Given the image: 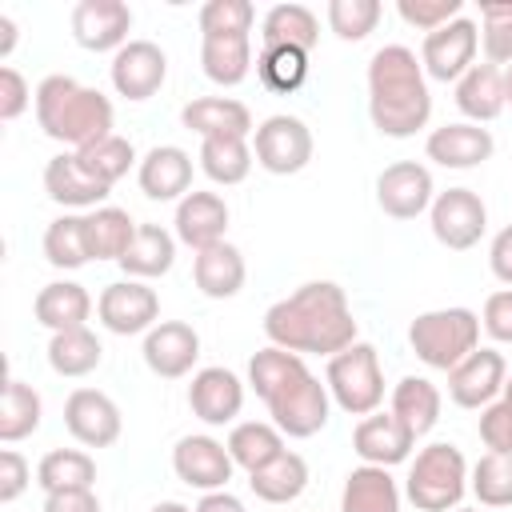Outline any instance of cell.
I'll return each instance as SVG.
<instances>
[{"label": "cell", "instance_id": "6da1fadb", "mask_svg": "<svg viewBox=\"0 0 512 512\" xmlns=\"http://www.w3.org/2000/svg\"><path fill=\"white\" fill-rule=\"evenodd\" d=\"M264 336L276 348L300 352V356H336L348 344H356V316L348 304V292L332 280H308L292 296L276 300L264 312Z\"/></svg>", "mask_w": 512, "mask_h": 512}, {"label": "cell", "instance_id": "7a4b0ae2", "mask_svg": "<svg viewBox=\"0 0 512 512\" xmlns=\"http://www.w3.org/2000/svg\"><path fill=\"white\" fill-rule=\"evenodd\" d=\"M368 116L388 140H408L432 120L424 64L404 44H384L368 60Z\"/></svg>", "mask_w": 512, "mask_h": 512}, {"label": "cell", "instance_id": "3957f363", "mask_svg": "<svg viewBox=\"0 0 512 512\" xmlns=\"http://www.w3.org/2000/svg\"><path fill=\"white\" fill-rule=\"evenodd\" d=\"M112 100L100 88H88L72 76H44L36 84V124L48 140L80 152L104 136H112Z\"/></svg>", "mask_w": 512, "mask_h": 512}, {"label": "cell", "instance_id": "277c9868", "mask_svg": "<svg viewBox=\"0 0 512 512\" xmlns=\"http://www.w3.org/2000/svg\"><path fill=\"white\" fill-rule=\"evenodd\" d=\"M408 344L420 364L452 372L464 356L480 348V316L472 308H432L408 324Z\"/></svg>", "mask_w": 512, "mask_h": 512}, {"label": "cell", "instance_id": "5b68a950", "mask_svg": "<svg viewBox=\"0 0 512 512\" xmlns=\"http://www.w3.org/2000/svg\"><path fill=\"white\" fill-rule=\"evenodd\" d=\"M468 460L456 444L436 440L428 448L416 452V460L408 464V480H404V496L420 508V512H452L460 508L464 492H468Z\"/></svg>", "mask_w": 512, "mask_h": 512}, {"label": "cell", "instance_id": "8992f818", "mask_svg": "<svg viewBox=\"0 0 512 512\" xmlns=\"http://www.w3.org/2000/svg\"><path fill=\"white\" fill-rule=\"evenodd\" d=\"M324 384H328V396L340 412L348 416H372L380 404H384V368H380V356L372 344L356 340L348 344L344 352H336L324 368Z\"/></svg>", "mask_w": 512, "mask_h": 512}, {"label": "cell", "instance_id": "52a82bcc", "mask_svg": "<svg viewBox=\"0 0 512 512\" xmlns=\"http://www.w3.org/2000/svg\"><path fill=\"white\" fill-rule=\"evenodd\" d=\"M268 412H272V424L292 436V440H308L316 436L328 416H332V396H328V384H320L316 372H308V364H300L284 384H276L268 396H264Z\"/></svg>", "mask_w": 512, "mask_h": 512}, {"label": "cell", "instance_id": "ba28073f", "mask_svg": "<svg viewBox=\"0 0 512 512\" xmlns=\"http://www.w3.org/2000/svg\"><path fill=\"white\" fill-rule=\"evenodd\" d=\"M252 156L272 176H296L312 160V132H308V124L300 116L276 112V116H268V120L256 124V132H252Z\"/></svg>", "mask_w": 512, "mask_h": 512}, {"label": "cell", "instance_id": "9c48e42d", "mask_svg": "<svg viewBox=\"0 0 512 512\" xmlns=\"http://www.w3.org/2000/svg\"><path fill=\"white\" fill-rule=\"evenodd\" d=\"M428 224L448 252H468L488 232V208L472 188H448V192H436L428 208Z\"/></svg>", "mask_w": 512, "mask_h": 512}, {"label": "cell", "instance_id": "30bf717a", "mask_svg": "<svg viewBox=\"0 0 512 512\" xmlns=\"http://www.w3.org/2000/svg\"><path fill=\"white\" fill-rule=\"evenodd\" d=\"M476 52H480V24L468 20V16H456L452 24H444V28H436V32L424 36L420 64H424V76L428 80L456 84L476 64Z\"/></svg>", "mask_w": 512, "mask_h": 512}, {"label": "cell", "instance_id": "8fae6325", "mask_svg": "<svg viewBox=\"0 0 512 512\" xmlns=\"http://www.w3.org/2000/svg\"><path fill=\"white\" fill-rule=\"evenodd\" d=\"M96 320L112 336H140L160 324V296L144 280H116L96 296Z\"/></svg>", "mask_w": 512, "mask_h": 512}, {"label": "cell", "instance_id": "7c38bea8", "mask_svg": "<svg viewBox=\"0 0 512 512\" xmlns=\"http://www.w3.org/2000/svg\"><path fill=\"white\" fill-rule=\"evenodd\" d=\"M108 80H112L116 96H124V100H132V104L152 100V96L164 88V80H168V56H164V48L152 44V40H128V44L112 56Z\"/></svg>", "mask_w": 512, "mask_h": 512}, {"label": "cell", "instance_id": "4fadbf2b", "mask_svg": "<svg viewBox=\"0 0 512 512\" xmlns=\"http://www.w3.org/2000/svg\"><path fill=\"white\" fill-rule=\"evenodd\" d=\"M436 184L420 160H396L376 176V204L392 220H416L432 208Z\"/></svg>", "mask_w": 512, "mask_h": 512}, {"label": "cell", "instance_id": "5bb4252c", "mask_svg": "<svg viewBox=\"0 0 512 512\" xmlns=\"http://www.w3.org/2000/svg\"><path fill=\"white\" fill-rule=\"evenodd\" d=\"M64 428L84 448H112L120 440L124 420H120V408H116V400L108 392H100V388H76L64 400Z\"/></svg>", "mask_w": 512, "mask_h": 512}, {"label": "cell", "instance_id": "9a60e30c", "mask_svg": "<svg viewBox=\"0 0 512 512\" xmlns=\"http://www.w3.org/2000/svg\"><path fill=\"white\" fill-rule=\"evenodd\" d=\"M232 456L228 444H220L216 436H180L172 448V472L180 484L196 488V492H220L232 480Z\"/></svg>", "mask_w": 512, "mask_h": 512}, {"label": "cell", "instance_id": "2e32d148", "mask_svg": "<svg viewBox=\"0 0 512 512\" xmlns=\"http://www.w3.org/2000/svg\"><path fill=\"white\" fill-rule=\"evenodd\" d=\"M144 364L160 380H180L200 360V332L184 320H160L152 332H144Z\"/></svg>", "mask_w": 512, "mask_h": 512}, {"label": "cell", "instance_id": "e0dca14e", "mask_svg": "<svg viewBox=\"0 0 512 512\" xmlns=\"http://www.w3.org/2000/svg\"><path fill=\"white\" fill-rule=\"evenodd\" d=\"M132 32V8L124 0H80L72 8V36L88 52H120Z\"/></svg>", "mask_w": 512, "mask_h": 512}, {"label": "cell", "instance_id": "ac0fdd59", "mask_svg": "<svg viewBox=\"0 0 512 512\" xmlns=\"http://www.w3.org/2000/svg\"><path fill=\"white\" fill-rule=\"evenodd\" d=\"M508 380V364L496 348H476L448 372V396L456 408H488Z\"/></svg>", "mask_w": 512, "mask_h": 512}, {"label": "cell", "instance_id": "d6986e66", "mask_svg": "<svg viewBox=\"0 0 512 512\" xmlns=\"http://www.w3.org/2000/svg\"><path fill=\"white\" fill-rule=\"evenodd\" d=\"M188 408L196 420L220 428V424H232L244 408V380L232 372V368H200L192 372V384H188Z\"/></svg>", "mask_w": 512, "mask_h": 512}, {"label": "cell", "instance_id": "ffe728a7", "mask_svg": "<svg viewBox=\"0 0 512 512\" xmlns=\"http://www.w3.org/2000/svg\"><path fill=\"white\" fill-rule=\"evenodd\" d=\"M412 448H416V436L408 432V424L392 408L388 412H372L352 428V452L364 464L392 468V464H404L412 456Z\"/></svg>", "mask_w": 512, "mask_h": 512}, {"label": "cell", "instance_id": "44dd1931", "mask_svg": "<svg viewBox=\"0 0 512 512\" xmlns=\"http://www.w3.org/2000/svg\"><path fill=\"white\" fill-rule=\"evenodd\" d=\"M492 152H496L492 132L480 128V124H468V120L440 124V128H432L428 140H424V156L436 160L440 168H456V172L492 160Z\"/></svg>", "mask_w": 512, "mask_h": 512}, {"label": "cell", "instance_id": "7402d4cb", "mask_svg": "<svg viewBox=\"0 0 512 512\" xmlns=\"http://www.w3.org/2000/svg\"><path fill=\"white\" fill-rule=\"evenodd\" d=\"M136 184L148 200H184L192 192V156L180 144H156L136 164Z\"/></svg>", "mask_w": 512, "mask_h": 512}, {"label": "cell", "instance_id": "603a6c76", "mask_svg": "<svg viewBox=\"0 0 512 512\" xmlns=\"http://www.w3.org/2000/svg\"><path fill=\"white\" fill-rule=\"evenodd\" d=\"M180 124L188 132H196L200 140H220V136H240L248 140L256 132L248 104L232 100V96H196L180 108Z\"/></svg>", "mask_w": 512, "mask_h": 512}, {"label": "cell", "instance_id": "cb8c5ba5", "mask_svg": "<svg viewBox=\"0 0 512 512\" xmlns=\"http://www.w3.org/2000/svg\"><path fill=\"white\" fill-rule=\"evenodd\" d=\"M44 192L60 208H104L112 188L100 184L96 176H88L76 152H56L44 164Z\"/></svg>", "mask_w": 512, "mask_h": 512}, {"label": "cell", "instance_id": "d4e9b609", "mask_svg": "<svg viewBox=\"0 0 512 512\" xmlns=\"http://www.w3.org/2000/svg\"><path fill=\"white\" fill-rule=\"evenodd\" d=\"M172 224H176V240L180 244H188L192 252H204V248L224 240V232H228V204L216 192H196L192 188L176 204V220Z\"/></svg>", "mask_w": 512, "mask_h": 512}, {"label": "cell", "instance_id": "484cf974", "mask_svg": "<svg viewBox=\"0 0 512 512\" xmlns=\"http://www.w3.org/2000/svg\"><path fill=\"white\" fill-rule=\"evenodd\" d=\"M192 280H196V288H200L208 300H232V296L244 288V280H248L244 252H240L236 244H228V240H220V244L196 252V260H192Z\"/></svg>", "mask_w": 512, "mask_h": 512}, {"label": "cell", "instance_id": "4316f807", "mask_svg": "<svg viewBox=\"0 0 512 512\" xmlns=\"http://www.w3.org/2000/svg\"><path fill=\"white\" fill-rule=\"evenodd\" d=\"M32 316L36 324H44L48 332H68V328H84L92 316V296L84 284L76 280H52L36 292L32 300Z\"/></svg>", "mask_w": 512, "mask_h": 512}, {"label": "cell", "instance_id": "83f0119b", "mask_svg": "<svg viewBox=\"0 0 512 512\" xmlns=\"http://www.w3.org/2000/svg\"><path fill=\"white\" fill-rule=\"evenodd\" d=\"M456 108L468 116V124H488L496 120L508 100H504V68L496 64H472L460 80H456Z\"/></svg>", "mask_w": 512, "mask_h": 512}, {"label": "cell", "instance_id": "f1b7e54d", "mask_svg": "<svg viewBox=\"0 0 512 512\" xmlns=\"http://www.w3.org/2000/svg\"><path fill=\"white\" fill-rule=\"evenodd\" d=\"M340 512H400V488L388 468L360 464L344 476Z\"/></svg>", "mask_w": 512, "mask_h": 512}, {"label": "cell", "instance_id": "f546056e", "mask_svg": "<svg viewBox=\"0 0 512 512\" xmlns=\"http://www.w3.org/2000/svg\"><path fill=\"white\" fill-rule=\"evenodd\" d=\"M172 264H176V236L164 232L160 224H140L128 252L120 256V268L128 280H156L172 272Z\"/></svg>", "mask_w": 512, "mask_h": 512}, {"label": "cell", "instance_id": "4dcf8cb0", "mask_svg": "<svg viewBox=\"0 0 512 512\" xmlns=\"http://www.w3.org/2000/svg\"><path fill=\"white\" fill-rule=\"evenodd\" d=\"M200 68L220 88L244 84L252 72V36H200Z\"/></svg>", "mask_w": 512, "mask_h": 512}, {"label": "cell", "instance_id": "1f68e13d", "mask_svg": "<svg viewBox=\"0 0 512 512\" xmlns=\"http://www.w3.org/2000/svg\"><path fill=\"white\" fill-rule=\"evenodd\" d=\"M100 360H104V344L88 324L68 328V332H52V340H48V368L64 380H80V376L96 372Z\"/></svg>", "mask_w": 512, "mask_h": 512}, {"label": "cell", "instance_id": "d6a6232c", "mask_svg": "<svg viewBox=\"0 0 512 512\" xmlns=\"http://www.w3.org/2000/svg\"><path fill=\"white\" fill-rule=\"evenodd\" d=\"M248 488L256 492V500H264V504H292V500H300L304 496V488H308V460L300 456V452H280L272 464H264V468H256L252 476H248Z\"/></svg>", "mask_w": 512, "mask_h": 512}, {"label": "cell", "instance_id": "836d02e7", "mask_svg": "<svg viewBox=\"0 0 512 512\" xmlns=\"http://www.w3.org/2000/svg\"><path fill=\"white\" fill-rule=\"evenodd\" d=\"M320 40V20L312 8L304 4H272L260 20V44L272 48V44H288V48H304L312 52Z\"/></svg>", "mask_w": 512, "mask_h": 512}, {"label": "cell", "instance_id": "e575fe53", "mask_svg": "<svg viewBox=\"0 0 512 512\" xmlns=\"http://www.w3.org/2000/svg\"><path fill=\"white\" fill-rule=\"evenodd\" d=\"M228 456L236 468H244L248 476L264 464H272L280 452H284V432L276 424H264V420H244L228 432Z\"/></svg>", "mask_w": 512, "mask_h": 512}, {"label": "cell", "instance_id": "d590c367", "mask_svg": "<svg viewBox=\"0 0 512 512\" xmlns=\"http://www.w3.org/2000/svg\"><path fill=\"white\" fill-rule=\"evenodd\" d=\"M392 412L408 424V432L420 440L424 432L436 428L440 420V388L428 380V376H404L396 388H392Z\"/></svg>", "mask_w": 512, "mask_h": 512}, {"label": "cell", "instance_id": "8d00e7d4", "mask_svg": "<svg viewBox=\"0 0 512 512\" xmlns=\"http://www.w3.org/2000/svg\"><path fill=\"white\" fill-rule=\"evenodd\" d=\"M40 416H44L40 392L32 384H24L20 376H8L4 380V396H0V440L16 444V440L32 436L40 428Z\"/></svg>", "mask_w": 512, "mask_h": 512}, {"label": "cell", "instance_id": "74e56055", "mask_svg": "<svg viewBox=\"0 0 512 512\" xmlns=\"http://www.w3.org/2000/svg\"><path fill=\"white\" fill-rule=\"evenodd\" d=\"M44 260L52 268H84L92 260L88 252V216H76V212H64L56 216L48 228H44Z\"/></svg>", "mask_w": 512, "mask_h": 512}, {"label": "cell", "instance_id": "f35d334b", "mask_svg": "<svg viewBox=\"0 0 512 512\" xmlns=\"http://www.w3.org/2000/svg\"><path fill=\"white\" fill-rule=\"evenodd\" d=\"M36 484L48 492H72V488H92L96 484V460L80 448H52L36 464Z\"/></svg>", "mask_w": 512, "mask_h": 512}, {"label": "cell", "instance_id": "ab89813d", "mask_svg": "<svg viewBox=\"0 0 512 512\" xmlns=\"http://www.w3.org/2000/svg\"><path fill=\"white\" fill-rule=\"evenodd\" d=\"M252 144L240 140V136H220V140H204L200 144V172L212 180V184H244L248 172H252Z\"/></svg>", "mask_w": 512, "mask_h": 512}, {"label": "cell", "instance_id": "60d3db41", "mask_svg": "<svg viewBox=\"0 0 512 512\" xmlns=\"http://www.w3.org/2000/svg\"><path fill=\"white\" fill-rule=\"evenodd\" d=\"M136 228L140 224L124 208H116V204L92 208L88 212V252H92V260H116L120 264V256L128 252Z\"/></svg>", "mask_w": 512, "mask_h": 512}, {"label": "cell", "instance_id": "b9f144b4", "mask_svg": "<svg viewBox=\"0 0 512 512\" xmlns=\"http://www.w3.org/2000/svg\"><path fill=\"white\" fill-rule=\"evenodd\" d=\"M256 76L268 92H296L304 80H308V52L304 48H288V44H272V48H260L256 56Z\"/></svg>", "mask_w": 512, "mask_h": 512}, {"label": "cell", "instance_id": "7bdbcfd3", "mask_svg": "<svg viewBox=\"0 0 512 512\" xmlns=\"http://www.w3.org/2000/svg\"><path fill=\"white\" fill-rule=\"evenodd\" d=\"M468 492L484 508H512V456L484 452L468 472Z\"/></svg>", "mask_w": 512, "mask_h": 512}, {"label": "cell", "instance_id": "ee69618b", "mask_svg": "<svg viewBox=\"0 0 512 512\" xmlns=\"http://www.w3.org/2000/svg\"><path fill=\"white\" fill-rule=\"evenodd\" d=\"M80 156V164H84V172L88 176H96L100 184H116V180H124L128 176V168L136 164V148H132V140H124V136H104V140H96V144H88V148H80L76 152Z\"/></svg>", "mask_w": 512, "mask_h": 512}, {"label": "cell", "instance_id": "f6af8a7d", "mask_svg": "<svg viewBox=\"0 0 512 512\" xmlns=\"http://www.w3.org/2000/svg\"><path fill=\"white\" fill-rule=\"evenodd\" d=\"M324 16H328V28H332L340 40L356 44V40H364V36L376 32L384 8H380L376 0H332Z\"/></svg>", "mask_w": 512, "mask_h": 512}, {"label": "cell", "instance_id": "bcb514c9", "mask_svg": "<svg viewBox=\"0 0 512 512\" xmlns=\"http://www.w3.org/2000/svg\"><path fill=\"white\" fill-rule=\"evenodd\" d=\"M480 44L488 64H512V0L504 4H480Z\"/></svg>", "mask_w": 512, "mask_h": 512}, {"label": "cell", "instance_id": "7dc6e473", "mask_svg": "<svg viewBox=\"0 0 512 512\" xmlns=\"http://www.w3.org/2000/svg\"><path fill=\"white\" fill-rule=\"evenodd\" d=\"M256 8L248 0H208L200 8V36H252Z\"/></svg>", "mask_w": 512, "mask_h": 512}, {"label": "cell", "instance_id": "c3c4849f", "mask_svg": "<svg viewBox=\"0 0 512 512\" xmlns=\"http://www.w3.org/2000/svg\"><path fill=\"white\" fill-rule=\"evenodd\" d=\"M300 364H304L300 352H288V348L268 344V348H260V352L248 360V384H252V392L264 400V396H268L276 384H284Z\"/></svg>", "mask_w": 512, "mask_h": 512}, {"label": "cell", "instance_id": "681fc988", "mask_svg": "<svg viewBox=\"0 0 512 512\" xmlns=\"http://www.w3.org/2000/svg\"><path fill=\"white\" fill-rule=\"evenodd\" d=\"M460 12H464V0H400L396 4V16L408 28L424 32V36L436 32V28H444V24H452Z\"/></svg>", "mask_w": 512, "mask_h": 512}, {"label": "cell", "instance_id": "f907efd6", "mask_svg": "<svg viewBox=\"0 0 512 512\" xmlns=\"http://www.w3.org/2000/svg\"><path fill=\"white\" fill-rule=\"evenodd\" d=\"M480 440L488 452L512 456V404L508 400H492L488 408H480Z\"/></svg>", "mask_w": 512, "mask_h": 512}, {"label": "cell", "instance_id": "816d5d0a", "mask_svg": "<svg viewBox=\"0 0 512 512\" xmlns=\"http://www.w3.org/2000/svg\"><path fill=\"white\" fill-rule=\"evenodd\" d=\"M28 104H36V92L12 64H4L0 68V120H8V124L20 120L28 112Z\"/></svg>", "mask_w": 512, "mask_h": 512}, {"label": "cell", "instance_id": "f5cc1de1", "mask_svg": "<svg viewBox=\"0 0 512 512\" xmlns=\"http://www.w3.org/2000/svg\"><path fill=\"white\" fill-rule=\"evenodd\" d=\"M32 484V468L16 448L0 452V504H16L24 496V488Z\"/></svg>", "mask_w": 512, "mask_h": 512}, {"label": "cell", "instance_id": "db71d44e", "mask_svg": "<svg viewBox=\"0 0 512 512\" xmlns=\"http://www.w3.org/2000/svg\"><path fill=\"white\" fill-rule=\"evenodd\" d=\"M480 324L492 340L500 344H512V288H500L484 300V312H480Z\"/></svg>", "mask_w": 512, "mask_h": 512}, {"label": "cell", "instance_id": "11a10c76", "mask_svg": "<svg viewBox=\"0 0 512 512\" xmlns=\"http://www.w3.org/2000/svg\"><path fill=\"white\" fill-rule=\"evenodd\" d=\"M488 268H492V276H496L500 284L512 288V224H504V228L492 236V244H488Z\"/></svg>", "mask_w": 512, "mask_h": 512}, {"label": "cell", "instance_id": "9f6ffc18", "mask_svg": "<svg viewBox=\"0 0 512 512\" xmlns=\"http://www.w3.org/2000/svg\"><path fill=\"white\" fill-rule=\"evenodd\" d=\"M44 512H100V500L92 488H72V492H48Z\"/></svg>", "mask_w": 512, "mask_h": 512}, {"label": "cell", "instance_id": "6f0895ef", "mask_svg": "<svg viewBox=\"0 0 512 512\" xmlns=\"http://www.w3.org/2000/svg\"><path fill=\"white\" fill-rule=\"evenodd\" d=\"M192 512H248V508H244L240 496H232L228 488H220V492H204Z\"/></svg>", "mask_w": 512, "mask_h": 512}, {"label": "cell", "instance_id": "680465c9", "mask_svg": "<svg viewBox=\"0 0 512 512\" xmlns=\"http://www.w3.org/2000/svg\"><path fill=\"white\" fill-rule=\"evenodd\" d=\"M16 20L12 16H0V60H8L12 56V48H16Z\"/></svg>", "mask_w": 512, "mask_h": 512}, {"label": "cell", "instance_id": "91938a15", "mask_svg": "<svg viewBox=\"0 0 512 512\" xmlns=\"http://www.w3.org/2000/svg\"><path fill=\"white\" fill-rule=\"evenodd\" d=\"M148 512H192L188 504H180V500H160V504H152Z\"/></svg>", "mask_w": 512, "mask_h": 512}, {"label": "cell", "instance_id": "94428289", "mask_svg": "<svg viewBox=\"0 0 512 512\" xmlns=\"http://www.w3.org/2000/svg\"><path fill=\"white\" fill-rule=\"evenodd\" d=\"M504 100H508V108H512V64L504 68Z\"/></svg>", "mask_w": 512, "mask_h": 512}, {"label": "cell", "instance_id": "6125c7cd", "mask_svg": "<svg viewBox=\"0 0 512 512\" xmlns=\"http://www.w3.org/2000/svg\"><path fill=\"white\" fill-rule=\"evenodd\" d=\"M500 400H508V404H512V372H508V380H504V392H500Z\"/></svg>", "mask_w": 512, "mask_h": 512}, {"label": "cell", "instance_id": "be15d7a7", "mask_svg": "<svg viewBox=\"0 0 512 512\" xmlns=\"http://www.w3.org/2000/svg\"><path fill=\"white\" fill-rule=\"evenodd\" d=\"M452 512H480V508H452Z\"/></svg>", "mask_w": 512, "mask_h": 512}]
</instances>
